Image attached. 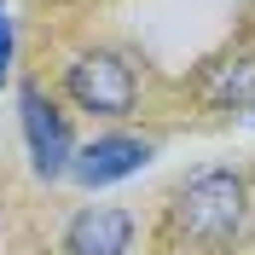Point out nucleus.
<instances>
[{"label": "nucleus", "mask_w": 255, "mask_h": 255, "mask_svg": "<svg viewBox=\"0 0 255 255\" xmlns=\"http://www.w3.org/2000/svg\"><path fill=\"white\" fill-rule=\"evenodd\" d=\"M174 226L197 250H226L250 226V180L238 168H203L174 197Z\"/></svg>", "instance_id": "obj_1"}, {"label": "nucleus", "mask_w": 255, "mask_h": 255, "mask_svg": "<svg viewBox=\"0 0 255 255\" xmlns=\"http://www.w3.org/2000/svg\"><path fill=\"white\" fill-rule=\"evenodd\" d=\"M64 93L76 99L81 111H93V116H128L133 99H139V76H133V64L122 52L93 47V52H81L64 70Z\"/></svg>", "instance_id": "obj_2"}, {"label": "nucleus", "mask_w": 255, "mask_h": 255, "mask_svg": "<svg viewBox=\"0 0 255 255\" xmlns=\"http://www.w3.org/2000/svg\"><path fill=\"white\" fill-rule=\"evenodd\" d=\"M151 157H157V145L139 139V133H99V139L76 145L70 180H76L81 191H105V186H116V180H133Z\"/></svg>", "instance_id": "obj_3"}, {"label": "nucleus", "mask_w": 255, "mask_h": 255, "mask_svg": "<svg viewBox=\"0 0 255 255\" xmlns=\"http://www.w3.org/2000/svg\"><path fill=\"white\" fill-rule=\"evenodd\" d=\"M17 116H23V139H29L35 174H41V180H64V174H70L76 145H70L64 116L52 111V99L41 93V87H23V93H17Z\"/></svg>", "instance_id": "obj_4"}, {"label": "nucleus", "mask_w": 255, "mask_h": 255, "mask_svg": "<svg viewBox=\"0 0 255 255\" xmlns=\"http://www.w3.org/2000/svg\"><path fill=\"white\" fill-rule=\"evenodd\" d=\"M133 250V215L116 203H87L64 226V255H128Z\"/></svg>", "instance_id": "obj_5"}, {"label": "nucleus", "mask_w": 255, "mask_h": 255, "mask_svg": "<svg viewBox=\"0 0 255 255\" xmlns=\"http://www.w3.org/2000/svg\"><path fill=\"white\" fill-rule=\"evenodd\" d=\"M203 99L215 105V111H232V105L255 99V52H250V58H232V64H221V70H215V76L203 81Z\"/></svg>", "instance_id": "obj_6"}, {"label": "nucleus", "mask_w": 255, "mask_h": 255, "mask_svg": "<svg viewBox=\"0 0 255 255\" xmlns=\"http://www.w3.org/2000/svg\"><path fill=\"white\" fill-rule=\"evenodd\" d=\"M12 76V17L0 12V81Z\"/></svg>", "instance_id": "obj_7"}]
</instances>
